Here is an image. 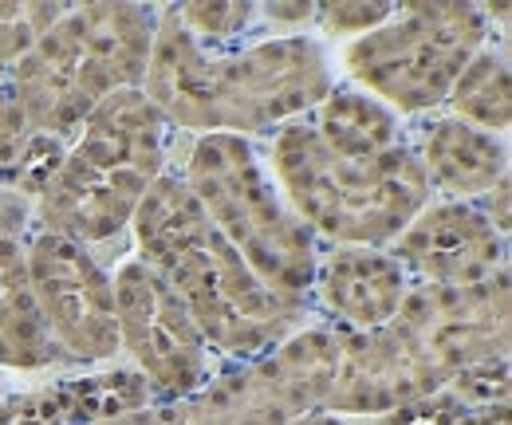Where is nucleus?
Here are the masks:
<instances>
[{
    "instance_id": "1",
    "label": "nucleus",
    "mask_w": 512,
    "mask_h": 425,
    "mask_svg": "<svg viewBox=\"0 0 512 425\" xmlns=\"http://www.w3.org/2000/svg\"><path fill=\"white\" fill-rule=\"evenodd\" d=\"M272 170L304 229L339 248L394 241L430 205V178L398 115L367 91L331 87L316 119L284 126L272 142Z\"/></svg>"
},
{
    "instance_id": "2",
    "label": "nucleus",
    "mask_w": 512,
    "mask_h": 425,
    "mask_svg": "<svg viewBox=\"0 0 512 425\" xmlns=\"http://www.w3.org/2000/svg\"><path fill=\"white\" fill-rule=\"evenodd\" d=\"M509 351V272L469 288H410L379 331H339L323 414H398Z\"/></svg>"
},
{
    "instance_id": "3",
    "label": "nucleus",
    "mask_w": 512,
    "mask_h": 425,
    "mask_svg": "<svg viewBox=\"0 0 512 425\" xmlns=\"http://www.w3.org/2000/svg\"><path fill=\"white\" fill-rule=\"evenodd\" d=\"M142 95L162 122L241 138L316 111L331 95V71L320 44L308 36H280L233 56H205L178 12L166 8L154 20Z\"/></svg>"
},
{
    "instance_id": "4",
    "label": "nucleus",
    "mask_w": 512,
    "mask_h": 425,
    "mask_svg": "<svg viewBox=\"0 0 512 425\" xmlns=\"http://www.w3.org/2000/svg\"><path fill=\"white\" fill-rule=\"evenodd\" d=\"M138 260L150 264L190 307L205 343L225 355H260L300 319L284 307L201 213L190 185L162 174L134 213Z\"/></svg>"
},
{
    "instance_id": "5",
    "label": "nucleus",
    "mask_w": 512,
    "mask_h": 425,
    "mask_svg": "<svg viewBox=\"0 0 512 425\" xmlns=\"http://www.w3.org/2000/svg\"><path fill=\"white\" fill-rule=\"evenodd\" d=\"M154 48V12L142 4L64 8L12 67V99L32 134L56 138L111 95L142 87Z\"/></svg>"
},
{
    "instance_id": "6",
    "label": "nucleus",
    "mask_w": 512,
    "mask_h": 425,
    "mask_svg": "<svg viewBox=\"0 0 512 425\" xmlns=\"http://www.w3.org/2000/svg\"><path fill=\"white\" fill-rule=\"evenodd\" d=\"M162 115L142 87L99 103L40 185V221L75 244H103L134 221L142 197L162 178Z\"/></svg>"
},
{
    "instance_id": "7",
    "label": "nucleus",
    "mask_w": 512,
    "mask_h": 425,
    "mask_svg": "<svg viewBox=\"0 0 512 425\" xmlns=\"http://www.w3.org/2000/svg\"><path fill=\"white\" fill-rule=\"evenodd\" d=\"M182 182L190 185L213 229L241 252L256 280L300 315L316 288V237L280 201L253 146L237 134H201Z\"/></svg>"
},
{
    "instance_id": "8",
    "label": "nucleus",
    "mask_w": 512,
    "mask_h": 425,
    "mask_svg": "<svg viewBox=\"0 0 512 425\" xmlns=\"http://www.w3.org/2000/svg\"><path fill=\"white\" fill-rule=\"evenodd\" d=\"M485 48L473 4H406L347 48L351 79L390 111H430L449 99L465 63Z\"/></svg>"
},
{
    "instance_id": "9",
    "label": "nucleus",
    "mask_w": 512,
    "mask_h": 425,
    "mask_svg": "<svg viewBox=\"0 0 512 425\" xmlns=\"http://www.w3.org/2000/svg\"><path fill=\"white\" fill-rule=\"evenodd\" d=\"M339 355V331H304L268 359L162 410H130L95 425H292L323 414Z\"/></svg>"
},
{
    "instance_id": "10",
    "label": "nucleus",
    "mask_w": 512,
    "mask_h": 425,
    "mask_svg": "<svg viewBox=\"0 0 512 425\" xmlns=\"http://www.w3.org/2000/svg\"><path fill=\"white\" fill-rule=\"evenodd\" d=\"M119 351H127L142 382L166 398H190L209 370V343L182 296L138 256L111 276Z\"/></svg>"
},
{
    "instance_id": "11",
    "label": "nucleus",
    "mask_w": 512,
    "mask_h": 425,
    "mask_svg": "<svg viewBox=\"0 0 512 425\" xmlns=\"http://www.w3.org/2000/svg\"><path fill=\"white\" fill-rule=\"evenodd\" d=\"M28 276L40 319L60 359L99 363L119 351V319L111 276L83 244L36 229L28 237Z\"/></svg>"
},
{
    "instance_id": "12",
    "label": "nucleus",
    "mask_w": 512,
    "mask_h": 425,
    "mask_svg": "<svg viewBox=\"0 0 512 425\" xmlns=\"http://www.w3.org/2000/svg\"><path fill=\"white\" fill-rule=\"evenodd\" d=\"M402 268L418 272L438 288H469L505 272V233L469 201L426 205L398 237L390 252Z\"/></svg>"
},
{
    "instance_id": "13",
    "label": "nucleus",
    "mask_w": 512,
    "mask_h": 425,
    "mask_svg": "<svg viewBox=\"0 0 512 425\" xmlns=\"http://www.w3.org/2000/svg\"><path fill=\"white\" fill-rule=\"evenodd\" d=\"M28 205L0 193V363L36 370L60 359L28 276Z\"/></svg>"
},
{
    "instance_id": "14",
    "label": "nucleus",
    "mask_w": 512,
    "mask_h": 425,
    "mask_svg": "<svg viewBox=\"0 0 512 425\" xmlns=\"http://www.w3.org/2000/svg\"><path fill=\"white\" fill-rule=\"evenodd\" d=\"M316 288L331 315H339L351 331L386 327L410 292L406 268L379 248H335L316 268Z\"/></svg>"
},
{
    "instance_id": "15",
    "label": "nucleus",
    "mask_w": 512,
    "mask_h": 425,
    "mask_svg": "<svg viewBox=\"0 0 512 425\" xmlns=\"http://www.w3.org/2000/svg\"><path fill=\"white\" fill-rule=\"evenodd\" d=\"M418 162H422L430 185L446 189L453 201L489 197L497 185L509 182L505 142L461 119H442L426 126Z\"/></svg>"
},
{
    "instance_id": "16",
    "label": "nucleus",
    "mask_w": 512,
    "mask_h": 425,
    "mask_svg": "<svg viewBox=\"0 0 512 425\" xmlns=\"http://www.w3.org/2000/svg\"><path fill=\"white\" fill-rule=\"evenodd\" d=\"M146 398L150 386L142 382V374L87 378V382L40 390L32 398H16L8 410H0V425H95L142 410Z\"/></svg>"
},
{
    "instance_id": "17",
    "label": "nucleus",
    "mask_w": 512,
    "mask_h": 425,
    "mask_svg": "<svg viewBox=\"0 0 512 425\" xmlns=\"http://www.w3.org/2000/svg\"><path fill=\"white\" fill-rule=\"evenodd\" d=\"M457 119L477 126V130H509L512 119V91H509V60L493 52H477L449 87V99Z\"/></svg>"
},
{
    "instance_id": "18",
    "label": "nucleus",
    "mask_w": 512,
    "mask_h": 425,
    "mask_svg": "<svg viewBox=\"0 0 512 425\" xmlns=\"http://www.w3.org/2000/svg\"><path fill=\"white\" fill-rule=\"evenodd\" d=\"M60 12L64 4H0V67H16Z\"/></svg>"
},
{
    "instance_id": "19",
    "label": "nucleus",
    "mask_w": 512,
    "mask_h": 425,
    "mask_svg": "<svg viewBox=\"0 0 512 425\" xmlns=\"http://www.w3.org/2000/svg\"><path fill=\"white\" fill-rule=\"evenodd\" d=\"M182 28L190 32L193 40L209 36V40H229L233 32H241L253 16L249 4H186V8H174Z\"/></svg>"
},
{
    "instance_id": "20",
    "label": "nucleus",
    "mask_w": 512,
    "mask_h": 425,
    "mask_svg": "<svg viewBox=\"0 0 512 425\" xmlns=\"http://www.w3.org/2000/svg\"><path fill=\"white\" fill-rule=\"evenodd\" d=\"M390 12V4H323L320 24L335 36H367L371 28L390 20Z\"/></svg>"
},
{
    "instance_id": "21",
    "label": "nucleus",
    "mask_w": 512,
    "mask_h": 425,
    "mask_svg": "<svg viewBox=\"0 0 512 425\" xmlns=\"http://www.w3.org/2000/svg\"><path fill=\"white\" fill-rule=\"evenodd\" d=\"M32 150V126L12 91H0V166H24Z\"/></svg>"
},
{
    "instance_id": "22",
    "label": "nucleus",
    "mask_w": 512,
    "mask_h": 425,
    "mask_svg": "<svg viewBox=\"0 0 512 425\" xmlns=\"http://www.w3.org/2000/svg\"><path fill=\"white\" fill-rule=\"evenodd\" d=\"M308 16H312V4H288V8L268 4V20H280V24H296V20H308Z\"/></svg>"
},
{
    "instance_id": "23",
    "label": "nucleus",
    "mask_w": 512,
    "mask_h": 425,
    "mask_svg": "<svg viewBox=\"0 0 512 425\" xmlns=\"http://www.w3.org/2000/svg\"><path fill=\"white\" fill-rule=\"evenodd\" d=\"M292 425H343L339 418H331V414H308V418H300V422Z\"/></svg>"
}]
</instances>
